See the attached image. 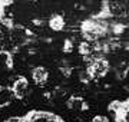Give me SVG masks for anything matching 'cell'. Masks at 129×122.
<instances>
[{
  "label": "cell",
  "mask_w": 129,
  "mask_h": 122,
  "mask_svg": "<svg viewBox=\"0 0 129 122\" xmlns=\"http://www.w3.org/2000/svg\"><path fill=\"white\" fill-rule=\"evenodd\" d=\"M14 94V98L17 99H23L26 95H27V90H29V82L24 76H17L14 79L13 85L10 86Z\"/></svg>",
  "instance_id": "obj_1"
},
{
  "label": "cell",
  "mask_w": 129,
  "mask_h": 122,
  "mask_svg": "<svg viewBox=\"0 0 129 122\" xmlns=\"http://www.w3.org/2000/svg\"><path fill=\"white\" fill-rule=\"evenodd\" d=\"M47 76H49V73H47L46 68H43V66H37V68H35L32 71V78H33V80H35V83L39 85V86L46 83Z\"/></svg>",
  "instance_id": "obj_2"
},
{
  "label": "cell",
  "mask_w": 129,
  "mask_h": 122,
  "mask_svg": "<svg viewBox=\"0 0 129 122\" xmlns=\"http://www.w3.org/2000/svg\"><path fill=\"white\" fill-rule=\"evenodd\" d=\"M66 106L72 111H76V112H82L85 109H88L89 106L85 103L82 98H79V96H70L68 101H66Z\"/></svg>",
  "instance_id": "obj_3"
},
{
  "label": "cell",
  "mask_w": 129,
  "mask_h": 122,
  "mask_svg": "<svg viewBox=\"0 0 129 122\" xmlns=\"http://www.w3.org/2000/svg\"><path fill=\"white\" fill-rule=\"evenodd\" d=\"M49 26H50L53 30H63L66 23H64V19L59 14H55V16H52L50 20H49Z\"/></svg>",
  "instance_id": "obj_4"
},
{
  "label": "cell",
  "mask_w": 129,
  "mask_h": 122,
  "mask_svg": "<svg viewBox=\"0 0 129 122\" xmlns=\"http://www.w3.org/2000/svg\"><path fill=\"white\" fill-rule=\"evenodd\" d=\"M0 62H2L7 69H12V68H13V56H12V52L6 50V49H2V50H0Z\"/></svg>",
  "instance_id": "obj_5"
},
{
  "label": "cell",
  "mask_w": 129,
  "mask_h": 122,
  "mask_svg": "<svg viewBox=\"0 0 129 122\" xmlns=\"http://www.w3.org/2000/svg\"><path fill=\"white\" fill-rule=\"evenodd\" d=\"M93 50V46L90 45V42H82L79 43V53L80 55H88V53H92Z\"/></svg>",
  "instance_id": "obj_6"
},
{
  "label": "cell",
  "mask_w": 129,
  "mask_h": 122,
  "mask_svg": "<svg viewBox=\"0 0 129 122\" xmlns=\"http://www.w3.org/2000/svg\"><path fill=\"white\" fill-rule=\"evenodd\" d=\"M92 122H109V119H108L105 115H95Z\"/></svg>",
  "instance_id": "obj_7"
},
{
  "label": "cell",
  "mask_w": 129,
  "mask_h": 122,
  "mask_svg": "<svg viewBox=\"0 0 129 122\" xmlns=\"http://www.w3.org/2000/svg\"><path fill=\"white\" fill-rule=\"evenodd\" d=\"M3 39H5V35H3V32H2V29H0V43L3 42Z\"/></svg>",
  "instance_id": "obj_8"
},
{
  "label": "cell",
  "mask_w": 129,
  "mask_h": 122,
  "mask_svg": "<svg viewBox=\"0 0 129 122\" xmlns=\"http://www.w3.org/2000/svg\"><path fill=\"white\" fill-rule=\"evenodd\" d=\"M29 2H36V0H29Z\"/></svg>",
  "instance_id": "obj_9"
},
{
  "label": "cell",
  "mask_w": 129,
  "mask_h": 122,
  "mask_svg": "<svg viewBox=\"0 0 129 122\" xmlns=\"http://www.w3.org/2000/svg\"><path fill=\"white\" fill-rule=\"evenodd\" d=\"M6 122H9V121H6Z\"/></svg>",
  "instance_id": "obj_10"
}]
</instances>
